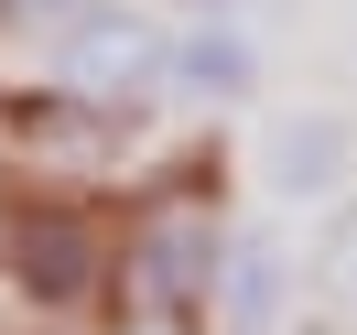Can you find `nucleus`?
Masks as SVG:
<instances>
[{
    "label": "nucleus",
    "instance_id": "nucleus-1",
    "mask_svg": "<svg viewBox=\"0 0 357 335\" xmlns=\"http://www.w3.org/2000/svg\"><path fill=\"white\" fill-rule=\"evenodd\" d=\"M217 205L206 195H152L130 217V249H119V303H130V325H195L206 303H217Z\"/></svg>",
    "mask_w": 357,
    "mask_h": 335
},
{
    "label": "nucleus",
    "instance_id": "nucleus-2",
    "mask_svg": "<svg viewBox=\"0 0 357 335\" xmlns=\"http://www.w3.org/2000/svg\"><path fill=\"white\" fill-rule=\"evenodd\" d=\"M109 238H98L87 205H54V195H22L0 205V292L33 313H76L87 292H109Z\"/></svg>",
    "mask_w": 357,
    "mask_h": 335
},
{
    "label": "nucleus",
    "instance_id": "nucleus-3",
    "mask_svg": "<svg viewBox=\"0 0 357 335\" xmlns=\"http://www.w3.org/2000/svg\"><path fill=\"white\" fill-rule=\"evenodd\" d=\"M66 76H76L87 98H109V109L141 119L162 87H174V33H152L141 11H119V0H109V11H98V22L66 44Z\"/></svg>",
    "mask_w": 357,
    "mask_h": 335
},
{
    "label": "nucleus",
    "instance_id": "nucleus-4",
    "mask_svg": "<svg viewBox=\"0 0 357 335\" xmlns=\"http://www.w3.org/2000/svg\"><path fill=\"white\" fill-rule=\"evenodd\" d=\"M0 130L22 141V152H87V162H98V152H119L141 119L109 109V98H87V87L66 76V87H0Z\"/></svg>",
    "mask_w": 357,
    "mask_h": 335
},
{
    "label": "nucleus",
    "instance_id": "nucleus-5",
    "mask_svg": "<svg viewBox=\"0 0 357 335\" xmlns=\"http://www.w3.org/2000/svg\"><path fill=\"white\" fill-rule=\"evenodd\" d=\"M292 313V249L271 238V227H238V238L217 249V303H206V325L217 335H271Z\"/></svg>",
    "mask_w": 357,
    "mask_h": 335
},
{
    "label": "nucleus",
    "instance_id": "nucleus-6",
    "mask_svg": "<svg viewBox=\"0 0 357 335\" xmlns=\"http://www.w3.org/2000/svg\"><path fill=\"white\" fill-rule=\"evenodd\" d=\"M174 87L206 98V109L260 98V44L238 33V11H184V33H174Z\"/></svg>",
    "mask_w": 357,
    "mask_h": 335
},
{
    "label": "nucleus",
    "instance_id": "nucleus-7",
    "mask_svg": "<svg viewBox=\"0 0 357 335\" xmlns=\"http://www.w3.org/2000/svg\"><path fill=\"white\" fill-rule=\"evenodd\" d=\"M260 173H271V195H347V173H357V130H347V119H325V109L271 119Z\"/></svg>",
    "mask_w": 357,
    "mask_h": 335
},
{
    "label": "nucleus",
    "instance_id": "nucleus-8",
    "mask_svg": "<svg viewBox=\"0 0 357 335\" xmlns=\"http://www.w3.org/2000/svg\"><path fill=\"white\" fill-rule=\"evenodd\" d=\"M109 0H0V44H33V54H54L66 65V44L98 22Z\"/></svg>",
    "mask_w": 357,
    "mask_h": 335
},
{
    "label": "nucleus",
    "instance_id": "nucleus-9",
    "mask_svg": "<svg viewBox=\"0 0 357 335\" xmlns=\"http://www.w3.org/2000/svg\"><path fill=\"white\" fill-rule=\"evenodd\" d=\"M314 270H325V292L357 313V195H335V217H325V238H314Z\"/></svg>",
    "mask_w": 357,
    "mask_h": 335
},
{
    "label": "nucleus",
    "instance_id": "nucleus-10",
    "mask_svg": "<svg viewBox=\"0 0 357 335\" xmlns=\"http://www.w3.org/2000/svg\"><path fill=\"white\" fill-rule=\"evenodd\" d=\"M174 11H238V0H174Z\"/></svg>",
    "mask_w": 357,
    "mask_h": 335
}]
</instances>
